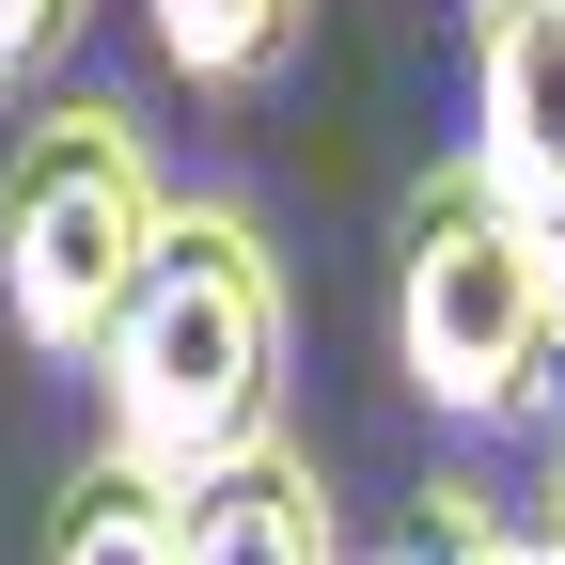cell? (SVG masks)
<instances>
[{
	"mask_svg": "<svg viewBox=\"0 0 565 565\" xmlns=\"http://www.w3.org/2000/svg\"><path fill=\"white\" fill-rule=\"evenodd\" d=\"M141 47H158L189 95H267L282 63L315 47V0H141Z\"/></svg>",
	"mask_w": 565,
	"mask_h": 565,
	"instance_id": "8992f818",
	"label": "cell"
},
{
	"mask_svg": "<svg viewBox=\"0 0 565 565\" xmlns=\"http://www.w3.org/2000/svg\"><path fill=\"white\" fill-rule=\"evenodd\" d=\"M158 221H173V173L141 141V110L32 95L17 158H0V315H17L32 362H95V330L126 315Z\"/></svg>",
	"mask_w": 565,
	"mask_h": 565,
	"instance_id": "3957f363",
	"label": "cell"
},
{
	"mask_svg": "<svg viewBox=\"0 0 565 565\" xmlns=\"http://www.w3.org/2000/svg\"><path fill=\"white\" fill-rule=\"evenodd\" d=\"M471 173L565 236V0H471Z\"/></svg>",
	"mask_w": 565,
	"mask_h": 565,
	"instance_id": "277c9868",
	"label": "cell"
},
{
	"mask_svg": "<svg viewBox=\"0 0 565 565\" xmlns=\"http://www.w3.org/2000/svg\"><path fill=\"white\" fill-rule=\"evenodd\" d=\"M189 565H345V519H330V471L282 440H236V456H204L189 487Z\"/></svg>",
	"mask_w": 565,
	"mask_h": 565,
	"instance_id": "5b68a950",
	"label": "cell"
},
{
	"mask_svg": "<svg viewBox=\"0 0 565 565\" xmlns=\"http://www.w3.org/2000/svg\"><path fill=\"white\" fill-rule=\"evenodd\" d=\"M282 345H299V299H282V252L236 189H173L158 252H141L126 315L95 330V408H110V456L141 471H204L282 424Z\"/></svg>",
	"mask_w": 565,
	"mask_h": 565,
	"instance_id": "6da1fadb",
	"label": "cell"
},
{
	"mask_svg": "<svg viewBox=\"0 0 565 565\" xmlns=\"http://www.w3.org/2000/svg\"><path fill=\"white\" fill-rule=\"evenodd\" d=\"M393 377L503 440V424H550L565 377V236L534 221L519 189H487L471 158H440L393 221Z\"/></svg>",
	"mask_w": 565,
	"mask_h": 565,
	"instance_id": "7a4b0ae2",
	"label": "cell"
},
{
	"mask_svg": "<svg viewBox=\"0 0 565 565\" xmlns=\"http://www.w3.org/2000/svg\"><path fill=\"white\" fill-rule=\"evenodd\" d=\"M79 32H95V0H0V95H32Z\"/></svg>",
	"mask_w": 565,
	"mask_h": 565,
	"instance_id": "9c48e42d",
	"label": "cell"
},
{
	"mask_svg": "<svg viewBox=\"0 0 565 565\" xmlns=\"http://www.w3.org/2000/svg\"><path fill=\"white\" fill-rule=\"evenodd\" d=\"M393 565H534V534H519L503 503H487L471 471H440V487H424V503H408V534H393Z\"/></svg>",
	"mask_w": 565,
	"mask_h": 565,
	"instance_id": "ba28073f",
	"label": "cell"
},
{
	"mask_svg": "<svg viewBox=\"0 0 565 565\" xmlns=\"http://www.w3.org/2000/svg\"><path fill=\"white\" fill-rule=\"evenodd\" d=\"M519 534H534V565H565V424H550V456H534V519Z\"/></svg>",
	"mask_w": 565,
	"mask_h": 565,
	"instance_id": "30bf717a",
	"label": "cell"
},
{
	"mask_svg": "<svg viewBox=\"0 0 565 565\" xmlns=\"http://www.w3.org/2000/svg\"><path fill=\"white\" fill-rule=\"evenodd\" d=\"M47 565H189V503H173V471L95 456L79 487H63V534H47Z\"/></svg>",
	"mask_w": 565,
	"mask_h": 565,
	"instance_id": "52a82bcc",
	"label": "cell"
}]
</instances>
